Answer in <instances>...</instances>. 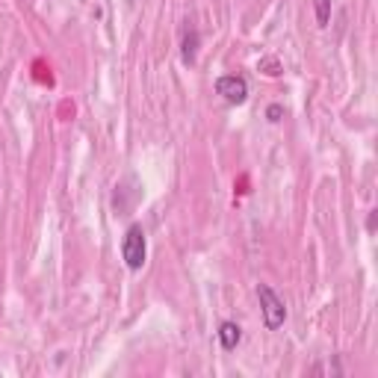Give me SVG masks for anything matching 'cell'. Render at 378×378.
<instances>
[{
    "label": "cell",
    "mask_w": 378,
    "mask_h": 378,
    "mask_svg": "<svg viewBox=\"0 0 378 378\" xmlns=\"http://www.w3.org/2000/svg\"><path fill=\"white\" fill-rule=\"evenodd\" d=\"M121 257L128 263L130 272H139L145 266V257H148V243H145V231L142 225H130L124 231V239H121Z\"/></svg>",
    "instance_id": "6da1fadb"
},
{
    "label": "cell",
    "mask_w": 378,
    "mask_h": 378,
    "mask_svg": "<svg viewBox=\"0 0 378 378\" xmlns=\"http://www.w3.org/2000/svg\"><path fill=\"white\" fill-rule=\"evenodd\" d=\"M257 298H260V310H263V325H266L269 331H278L281 325L287 322V305H284V298L275 293L269 284H260L257 287Z\"/></svg>",
    "instance_id": "7a4b0ae2"
},
{
    "label": "cell",
    "mask_w": 378,
    "mask_h": 378,
    "mask_svg": "<svg viewBox=\"0 0 378 378\" xmlns=\"http://www.w3.org/2000/svg\"><path fill=\"white\" fill-rule=\"evenodd\" d=\"M216 92L228 100V104L239 107L248 100V83H245V77H239V74H225V77L216 80Z\"/></svg>",
    "instance_id": "3957f363"
},
{
    "label": "cell",
    "mask_w": 378,
    "mask_h": 378,
    "mask_svg": "<svg viewBox=\"0 0 378 378\" xmlns=\"http://www.w3.org/2000/svg\"><path fill=\"white\" fill-rule=\"evenodd\" d=\"M198 47H201V33L195 27H186L183 30V39H181V59L186 62V66H195Z\"/></svg>",
    "instance_id": "277c9868"
},
{
    "label": "cell",
    "mask_w": 378,
    "mask_h": 378,
    "mask_svg": "<svg viewBox=\"0 0 378 378\" xmlns=\"http://www.w3.org/2000/svg\"><path fill=\"white\" fill-rule=\"evenodd\" d=\"M239 340H243V328H239L236 322L225 319V322L219 325V343H222V349H225V351H234V349L239 346Z\"/></svg>",
    "instance_id": "5b68a950"
},
{
    "label": "cell",
    "mask_w": 378,
    "mask_h": 378,
    "mask_svg": "<svg viewBox=\"0 0 378 378\" xmlns=\"http://www.w3.org/2000/svg\"><path fill=\"white\" fill-rule=\"evenodd\" d=\"M313 15H317L319 27H328L331 24V0H313Z\"/></svg>",
    "instance_id": "8992f818"
},
{
    "label": "cell",
    "mask_w": 378,
    "mask_h": 378,
    "mask_svg": "<svg viewBox=\"0 0 378 378\" xmlns=\"http://www.w3.org/2000/svg\"><path fill=\"white\" fill-rule=\"evenodd\" d=\"M266 119H269L272 124H278V121L284 119V107H281V104H269V107H266Z\"/></svg>",
    "instance_id": "52a82bcc"
}]
</instances>
